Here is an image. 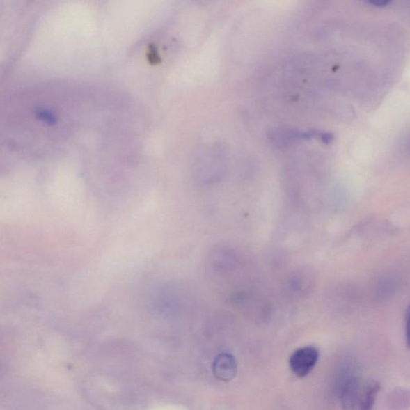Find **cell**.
Wrapping results in <instances>:
<instances>
[{
	"label": "cell",
	"instance_id": "1",
	"mask_svg": "<svg viewBox=\"0 0 410 410\" xmlns=\"http://www.w3.org/2000/svg\"><path fill=\"white\" fill-rule=\"evenodd\" d=\"M380 384L375 380L348 376L340 386V397L344 410H372Z\"/></svg>",
	"mask_w": 410,
	"mask_h": 410
},
{
	"label": "cell",
	"instance_id": "2",
	"mask_svg": "<svg viewBox=\"0 0 410 410\" xmlns=\"http://www.w3.org/2000/svg\"><path fill=\"white\" fill-rule=\"evenodd\" d=\"M319 359V351L313 346L298 349L290 359V369L300 378L307 377L316 366Z\"/></svg>",
	"mask_w": 410,
	"mask_h": 410
},
{
	"label": "cell",
	"instance_id": "3",
	"mask_svg": "<svg viewBox=\"0 0 410 410\" xmlns=\"http://www.w3.org/2000/svg\"><path fill=\"white\" fill-rule=\"evenodd\" d=\"M212 369L218 380L225 382L231 381L237 374V361L230 354H221L215 358Z\"/></svg>",
	"mask_w": 410,
	"mask_h": 410
},
{
	"label": "cell",
	"instance_id": "4",
	"mask_svg": "<svg viewBox=\"0 0 410 410\" xmlns=\"http://www.w3.org/2000/svg\"><path fill=\"white\" fill-rule=\"evenodd\" d=\"M38 116L40 117V119L42 121L46 122V123H49L50 125H52V123H55L56 117L54 115H52L50 111H40L38 113Z\"/></svg>",
	"mask_w": 410,
	"mask_h": 410
}]
</instances>
